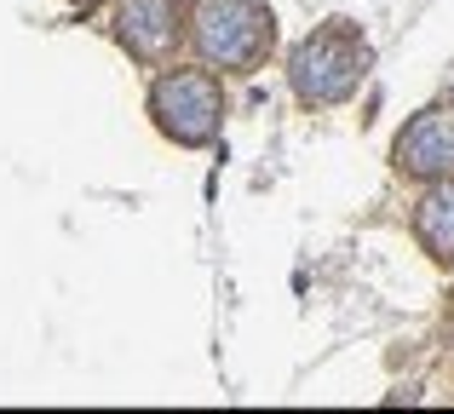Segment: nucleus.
I'll list each match as a JSON object with an SVG mask.
<instances>
[{
  "instance_id": "obj_1",
  "label": "nucleus",
  "mask_w": 454,
  "mask_h": 414,
  "mask_svg": "<svg viewBox=\"0 0 454 414\" xmlns=\"http://www.w3.org/2000/svg\"><path fill=\"white\" fill-rule=\"evenodd\" d=\"M363 69H368V41H363V29L345 23V18H333V23H322L317 35H305L288 58L294 98H300L305 110L345 104L356 92V81H363Z\"/></svg>"
},
{
  "instance_id": "obj_2",
  "label": "nucleus",
  "mask_w": 454,
  "mask_h": 414,
  "mask_svg": "<svg viewBox=\"0 0 454 414\" xmlns=\"http://www.w3.org/2000/svg\"><path fill=\"white\" fill-rule=\"evenodd\" d=\"M190 35L213 69H259L277 41V18L259 0H196Z\"/></svg>"
},
{
  "instance_id": "obj_3",
  "label": "nucleus",
  "mask_w": 454,
  "mask_h": 414,
  "mask_svg": "<svg viewBox=\"0 0 454 414\" xmlns=\"http://www.w3.org/2000/svg\"><path fill=\"white\" fill-rule=\"evenodd\" d=\"M150 115L173 145H213L224 127V87L207 69H167L150 87Z\"/></svg>"
},
{
  "instance_id": "obj_4",
  "label": "nucleus",
  "mask_w": 454,
  "mask_h": 414,
  "mask_svg": "<svg viewBox=\"0 0 454 414\" xmlns=\"http://www.w3.org/2000/svg\"><path fill=\"white\" fill-rule=\"evenodd\" d=\"M391 161H397L409 179H443L454 173V98L420 110L391 145Z\"/></svg>"
},
{
  "instance_id": "obj_5",
  "label": "nucleus",
  "mask_w": 454,
  "mask_h": 414,
  "mask_svg": "<svg viewBox=\"0 0 454 414\" xmlns=\"http://www.w3.org/2000/svg\"><path fill=\"white\" fill-rule=\"evenodd\" d=\"M115 29H121V41H127L133 58L161 64V58L178 46V0H121Z\"/></svg>"
},
{
  "instance_id": "obj_6",
  "label": "nucleus",
  "mask_w": 454,
  "mask_h": 414,
  "mask_svg": "<svg viewBox=\"0 0 454 414\" xmlns=\"http://www.w3.org/2000/svg\"><path fill=\"white\" fill-rule=\"evenodd\" d=\"M414 236H420V247L432 259L454 265V173H443L437 191H426L420 213H414Z\"/></svg>"
},
{
  "instance_id": "obj_7",
  "label": "nucleus",
  "mask_w": 454,
  "mask_h": 414,
  "mask_svg": "<svg viewBox=\"0 0 454 414\" xmlns=\"http://www.w3.org/2000/svg\"><path fill=\"white\" fill-rule=\"evenodd\" d=\"M75 6H98V0H75Z\"/></svg>"
}]
</instances>
